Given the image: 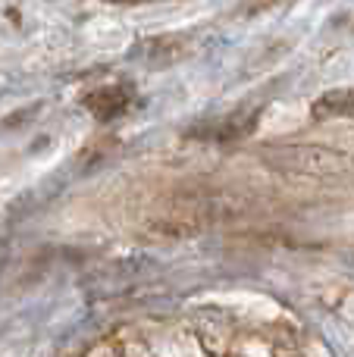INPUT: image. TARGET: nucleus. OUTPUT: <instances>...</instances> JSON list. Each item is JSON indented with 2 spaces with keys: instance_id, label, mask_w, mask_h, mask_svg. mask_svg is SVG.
I'll use <instances>...</instances> for the list:
<instances>
[{
  "instance_id": "1",
  "label": "nucleus",
  "mask_w": 354,
  "mask_h": 357,
  "mask_svg": "<svg viewBox=\"0 0 354 357\" xmlns=\"http://www.w3.org/2000/svg\"><path fill=\"white\" fill-rule=\"evenodd\" d=\"M314 113L317 116H351L354 119V91H345V88H339V91H330L323 94V98L314 104Z\"/></svg>"
}]
</instances>
